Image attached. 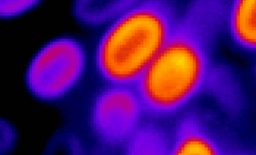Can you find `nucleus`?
<instances>
[{"label": "nucleus", "mask_w": 256, "mask_h": 155, "mask_svg": "<svg viewBox=\"0 0 256 155\" xmlns=\"http://www.w3.org/2000/svg\"><path fill=\"white\" fill-rule=\"evenodd\" d=\"M224 18L212 0H190L166 42L134 87L144 112L174 114L196 97L210 77L211 46Z\"/></svg>", "instance_id": "1"}, {"label": "nucleus", "mask_w": 256, "mask_h": 155, "mask_svg": "<svg viewBox=\"0 0 256 155\" xmlns=\"http://www.w3.org/2000/svg\"><path fill=\"white\" fill-rule=\"evenodd\" d=\"M181 10L173 0H136L98 40L94 67L108 85L134 86L166 42Z\"/></svg>", "instance_id": "2"}, {"label": "nucleus", "mask_w": 256, "mask_h": 155, "mask_svg": "<svg viewBox=\"0 0 256 155\" xmlns=\"http://www.w3.org/2000/svg\"><path fill=\"white\" fill-rule=\"evenodd\" d=\"M87 65L83 44L70 36L50 40L36 54L26 70V81L32 94L44 101L64 98L80 84Z\"/></svg>", "instance_id": "3"}, {"label": "nucleus", "mask_w": 256, "mask_h": 155, "mask_svg": "<svg viewBox=\"0 0 256 155\" xmlns=\"http://www.w3.org/2000/svg\"><path fill=\"white\" fill-rule=\"evenodd\" d=\"M143 112L134 86L108 85L94 94L90 102L88 134L98 146H125L142 124Z\"/></svg>", "instance_id": "4"}, {"label": "nucleus", "mask_w": 256, "mask_h": 155, "mask_svg": "<svg viewBox=\"0 0 256 155\" xmlns=\"http://www.w3.org/2000/svg\"><path fill=\"white\" fill-rule=\"evenodd\" d=\"M170 154H216L220 152L214 140L202 120L192 113L182 116L172 137Z\"/></svg>", "instance_id": "5"}, {"label": "nucleus", "mask_w": 256, "mask_h": 155, "mask_svg": "<svg viewBox=\"0 0 256 155\" xmlns=\"http://www.w3.org/2000/svg\"><path fill=\"white\" fill-rule=\"evenodd\" d=\"M226 23L230 37L236 45L256 51V0H232Z\"/></svg>", "instance_id": "6"}, {"label": "nucleus", "mask_w": 256, "mask_h": 155, "mask_svg": "<svg viewBox=\"0 0 256 155\" xmlns=\"http://www.w3.org/2000/svg\"><path fill=\"white\" fill-rule=\"evenodd\" d=\"M136 0H73L72 14L76 21L88 28L108 25Z\"/></svg>", "instance_id": "7"}, {"label": "nucleus", "mask_w": 256, "mask_h": 155, "mask_svg": "<svg viewBox=\"0 0 256 155\" xmlns=\"http://www.w3.org/2000/svg\"><path fill=\"white\" fill-rule=\"evenodd\" d=\"M172 137L160 127L152 124L142 125L126 145V151L132 154H170Z\"/></svg>", "instance_id": "8"}, {"label": "nucleus", "mask_w": 256, "mask_h": 155, "mask_svg": "<svg viewBox=\"0 0 256 155\" xmlns=\"http://www.w3.org/2000/svg\"><path fill=\"white\" fill-rule=\"evenodd\" d=\"M42 0H0V14L4 18L21 15L36 7Z\"/></svg>", "instance_id": "9"}]
</instances>
